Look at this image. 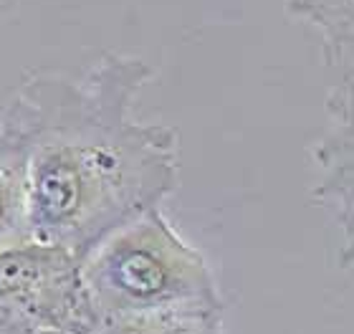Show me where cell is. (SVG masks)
Wrapping results in <instances>:
<instances>
[{"label":"cell","instance_id":"cell-1","mask_svg":"<svg viewBox=\"0 0 354 334\" xmlns=\"http://www.w3.org/2000/svg\"><path fill=\"white\" fill-rule=\"evenodd\" d=\"M147 61L104 53L79 79L33 74L3 117L23 145L28 233L82 259L104 236L160 208L180 180V137L142 122Z\"/></svg>","mask_w":354,"mask_h":334},{"label":"cell","instance_id":"cell-2","mask_svg":"<svg viewBox=\"0 0 354 334\" xmlns=\"http://www.w3.org/2000/svg\"><path fill=\"white\" fill-rule=\"evenodd\" d=\"M96 322L172 312H225L213 268L160 208L119 225L82 256Z\"/></svg>","mask_w":354,"mask_h":334},{"label":"cell","instance_id":"cell-3","mask_svg":"<svg viewBox=\"0 0 354 334\" xmlns=\"http://www.w3.org/2000/svg\"><path fill=\"white\" fill-rule=\"evenodd\" d=\"M94 327L79 256L33 238L0 251V334H91Z\"/></svg>","mask_w":354,"mask_h":334},{"label":"cell","instance_id":"cell-4","mask_svg":"<svg viewBox=\"0 0 354 334\" xmlns=\"http://www.w3.org/2000/svg\"><path fill=\"white\" fill-rule=\"evenodd\" d=\"M337 71L326 99V129L314 152L319 170L317 201L344 230V248L352 243V61L329 64Z\"/></svg>","mask_w":354,"mask_h":334},{"label":"cell","instance_id":"cell-5","mask_svg":"<svg viewBox=\"0 0 354 334\" xmlns=\"http://www.w3.org/2000/svg\"><path fill=\"white\" fill-rule=\"evenodd\" d=\"M23 145L8 117L0 119V251L28 241Z\"/></svg>","mask_w":354,"mask_h":334},{"label":"cell","instance_id":"cell-6","mask_svg":"<svg viewBox=\"0 0 354 334\" xmlns=\"http://www.w3.org/2000/svg\"><path fill=\"white\" fill-rule=\"evenodd\" d=\"M225 312H172L99 319L91 334H225Z\"/></svg>","mask_w":354,"mask_h":334},{"label":"cell","instance_id":"cell-7","mask_svg":"<svg viewBox=\"0 0 354 334\" xmlns=\"http://www.w3.org/2000/svg\"><path fill=\"white\" fill-rule=\"evenodd\" d=\"M15 0H0V13H3V10H6V8H10L13 6Z\"/></svg>","mask_w":354,"mask_h":334}]
</instances>
